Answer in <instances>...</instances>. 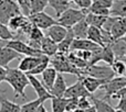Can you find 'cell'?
<instances>
[{"instance_id":"obj_43","label":"cell","mask_w":126,"mask_h":112,"mask_svg":"<svg viewBox=\"0 0 126 112\" xmlns=\"http://www.w3.org/2000/svg\"><path fill=\"white\" fill-rule=\"evenodd\" d=\"M6 76H7V68L0 66V84L6 80Z\"/></svg>"},{"instance_id":"obj_25","label":"cell","mask_w":126,"mask_h":112,"mask_svg":"<svg viewBox=\"0 0 126 112\" xmlns=\"http://www.w3.org/2000/svg\"><path fill=\"white\" fill-rule=\"evenodd\" d=\"M110 11L113 17L126 18V0H114Z\"/></svg>"},{"instance_id":"obj_14","label":"cell","mask_w":126,"mask_h":112,"mask_svg":"<svg viewBox=\"0 0 126 112\" xmlns=\"http://www.w3.org/2000/svg\"><path fill=\"white\" fill-rule=\"evenodd\" d=\"M98 47H101L98 44L94 43L93 41H91L89 39H74L73 43L71 45V51L84 50V51H91V52H93V51H95Z\"/></svg>"},{"instance_id":"obj_13","label":"cell","mask_w":126,"mask_h":112,"mask_svg":"<svg viewBox=\"0 0 126 112\" xmlns=\"http://www.w3.org/2000/svg\"><path fill=\"white\" fill-rule=\"evenodd\" d=\"M67 30H69V29H66L65 26H63V25H61V24H59V23H57V24H54V25L50 26V28L48 29L47 36L50 37L52 41H54L55 43L59 44L60 42H61L62 40L66 36Z\"/></svg>"},{"instance_id":"obj_35","label":"cell","mask_w":126,"mask_h":112,"mask_svg":"<svg viewBox=\"0 0 126 112\" xmlns=\"http://www.w3.org/2000/svg\"><path fill=\"white\" fill-rule=\"evenodd\" d=\"M49 6L48 0H31V13H37L44 11Z\"/></svg>"},{"instance_id":"obj_10","label":"cell","mask_w":126,"mask_h":112,"mask_svg":"<svg viewBox=\"0 0 126 112\" xmlns=\"http://www.w3.org/2000/svg\"><path fill=\"white\" fill-rule=\"evenodd\" d=\"M91 96L92 95L84 87V85H83L82 80L80 78H79V80L75 84L67 87L64 93L65 98H81V97H91Z\"/></svg>"},{"instance_id":"obj_27","label":"cell","mask_w":126,"mask_h":112,"mask_svg":"<svg viewBox=\"0 0 126 112\" xmlns=\"http://www.w3.org/2000/svg\"><path fill=\"white\" fill-rule=\"evenodd\" d=\"M87 39L93 41L94 43L98 44L100 46H104V44H103V37H102V29L101 28L90 25L89 31H87Z\"/></svg>"},{"instance_id":"obj_47","label":"cell","mask_w":126,"mask_h":112,"mask_svg":"<svg viewBox=\"0 0 126 112\" xmlns=\"http://www.w3.org/2000/svg\"><path fill=\"white\" fill-rule=\"evenodd\" d=\"M122 39H123V40H124V41L126 42V34H125V35H124V36H123V37H122Z\"/></svg>"},{"instance_id":"obj_4","label":"cell","mask_w":126,"mask_h":112,"mask_svg":"<svg viewBox=\"0 0 126 112\" xmlns=\"http://www.w3.org/2000/svg\"><path fill=\"white\" fill-rule=\"evenodd\" d=\"M82 71V76H92V77H96L100 79L110 80L113 77H115L112 66L107 65V66H98V65H89L84 69H81Z\"/></svg>"},{"instance_id":"obj_48","label":"cell","mask_w":126,"mask_h":112,"mask_svg":"<svg viewBox=\"0 0 126 112\" xmlns=\"http://www.w3.org/2000/svg\"><path fill=\"white\" fill-rule=\"evenodd\" d=\"M115 112H124V111H122V110H117V109H116V111Z\"/></svg>"},{"instance_id":"obj_32","label":"cell","mask_w":126,"mask_h":112,"mask_svg":"<svg viewBox=\"0 0 126 112\" xmlns=\"http://www.w3.org/2000/svg\"><path fill=\"white\" fill-rule=\"evenodd\" d=\"M41 103H44V101L39 99V98L35 100H32V101H29L27 103L22 104L21 108H20V112H35L37 108Z\"/></svg>"},{"instance_id":"obj_39","label":"cell","mask_w":126,"mask_h":112,"mask_svg":"<svg viewBox=\"0 0 126 112\" xmlns=\"http://www.w3.org/2000/svg\"><path fill=\"white\" fill-rule=\"evenodd\" d=\"M92 106V100H91V97H81L79 98V103H78V107L80 109H85L90 108Z\"/></svg>"},{"instance_id":"obj_36","label":"cell","mask_w":126,"mask_h":112,"mask_svg":"<svg viewBox=\"0 0 126 112\" xmlns=\"http://www.w3.org/2000/svg\"><path fill=\"white\" fill-rule=\"evenodd\" d=\"M29 37L30 41H34V42H42L44 35L42 33V30L39 28H37L35 25H33V28L31 29V31L29 32V34L27 35Z\"/></svg>"},{"instance_id":"obj_31","label":"cell","mask_w":126,"mask_h":112,"mask_svg":"<svg viewBox=\"0 0 126 112\" xmlns=\"http://www.w3.org/2000/svg\"><path fill=\"white\" fill-rule=\"evenodd\" d=\"M115 76H125L126 75V60L123 59H115V62L112 65Z\"/></svg>"},{"instance_id":"obj_45","label":"cell","mask_w":126,"mask_h":112,"mask_svg":"<svg viewBox=\"0 0 126 112\" xmlns=\"http://www.w3.org/2000/svg\"><path fill=\"white\" fill-rule=\"evenodd\" d=\"M84 112H96V109H95V107H94V104H92L90 108L85 109Z\"/></svg>"},{"instance_id":"obj_22","label":"cell","mask_w":126,"mask_h":112,"mask_svg":"<svg viewBox=\"0 0 126 112\" xmlns=\"http://www.w3.org/2000/svg\"><path fill=\"white\" fill-rule=\"evenodd\" d=\"M111 47L114 52L116 59H123L126 54V42L123 39L114 40L111 44Z\"/></svg>"},{"instance_id":"obj_50","label":"cell","mask_w":126,"mask_h":112,"mask_svg":"<svg viewBox=\"0 0 126 112\" xmlns=\"http://www.w3.org/2000/svg\"><path fill=\"white\" fill-rule=\"evenodd\" d=\"M0 42H1V40H0Z\"/></svg>"},{"instance_id":"obj_44","label":"cell","mask_w":126,"mask_h":112,"mask_svg":"<svg viewBox=\"0 0 126 112\" xmlns=\"http://www.w3.org/2000/svg\"><path fill=\"white\" fill-rule=\"evenodd\" d=\"M35 112H48L46 109V107L43 106V103H41L39 107L37 108V110H35Z\"/></svg>"},{"instance_id":"obj_38","label":"cell","mask_w":126,"mask_h":112,"mask_svg":"<svg viewBox=\"0 0 126 112\" xmlns=\"http://www.w3.org/2000/svg\"><path fill=\"white\" fill-rule=\"evenodd\" d=\"M79 103V98H67L66 107H65V112H72L74 111L78 107Z\"/></svg>"},{"instance_id":"obj_2","label":"cell","mask_w":126,"mask_h":112,"mask_svg":"<svg viewBox=\"0 0 126 112\" xmlns=\"http://www.w3.org/2000/svg\"><path fill=\"white\" fill-rule=\"evenodd\" d=\"M87 14V11H84L82 9H74L69 8L58 18V22L59 24L65 26L66 29H71L73 25H75L79 21L84 19Z\"/></svg>"},{"instance_id":"obj_18","label":"cell","mask_w":126,"mask_h":112,"mask_svg":"<svg viewBox=\"0 0 126 112\" xmlns=\"http://www.w3.org/2000/svg\"><path fill=\"white\" fill-rule=\"evenodd\" d=\"M74 39H75V35H74L72 29L67 30V34L64 39L58 44V53H61V54L67 55L71 52V45L73 43Z\"/></svg>"},{"instance_id":"obj_40","label":"cell","mask_w":126,"mask_h":112,"mask_svg":"<svg viewBox=\"0 0 126 112\" xmlns=\"http://www.w3.org/2000/svg\"><path fill=\"white\" fill-rule=\"evenodd\" d=\"M93 1L96 2L97 4H100V6H102V7H104V8H107V9L111 10L114 0H93Z\"/></svg>"},{"instance_id":"obj_26","label":"cell","mask_w":126,"mask_h":112,"mask_svg":"<svg viewBox=\"0 0 126 112\" xmlns=\"http://www.w3.org/2000/svg\"><path fill=\"white\" fill-rule=\"evenodd\" d=\"M91 100L92 103L94 104L96 109V112H115L116 109H114L106 100L104 99H98V98H95L93 96H91Z\"/></svg>"},{"instance_id":"obj_7","label":"cell","mask_w":126,"mask_h":112,"mask_svg":"<svg viewBox=\"0 0 126 112\" xmlns=\"http://www.w3.org/2000/svg\"><path fill=\"white\" fill-rule=\"evenodd\" d=\"M28 18L33 25H35L37 28L41 29V30H48L50 26L59 23L58 20H55L54 18L49 15L48 13H46L44 11L37 12V13H31Z\"/></svg>"},{"instance_id":"obj_6","label":"cell","mask_w":126,"mask_h":112,"mask_svg":"<svg viewBox=\"0 0 126 112\" xmlns=\"http://www.w3.org/2000/svg\"><path fill=\"white\" fill-rule=\"evenodd\" d=\"M6 45L13 48L16 52H18L19 54H21L23 56H42V55H44L41 50L33 48L32 46H30L28 43H24V42L20 41V40H17V39L7 41Z\"/></svg>"},{"instance_id":"obj_37","label":"cell","mask_w":126,"mask_h":112,"mask_svg":"<svg viewBox=\"0 0 126 112\" xmlns=\"http://www.w3.org/2000/svg\"><path fill=\"white\" fill-rule=\"evenodd\" d=\"M20 7L21 13L27 17L31 14V0H17Z\"/></svg>"},{"instance_id":"obj_49","label":"cell","mask_w":126,"mask_h":112,"mask_svg":"<svg viewBox=\"0 0 126 112\" xmlns=\"http://www.w3.org/2000/svg\"><path fill=\"white\" fill-rule=\"evenodd\" d=\"M124 58H125V59H126V54H125V57H124Z\"/></svg>"},{"instance_id":"obj_8","label":"cell","mask_w":126,"mask_h":112,"mask_svg":"<svg viewBox=\"0 0 126 112\" xmlns=\"http://www.w3.org/2000/svg\"><path fill=\"white\" fill-rule=\"evenodd\" d=\"M28 75V74H27ZM29 77V81H30V85L33 89H34L35 93H37L38 98L43 101H47L48 99H52L53 96L50 93V91L47 89V87L43 85V82L41 80H39L34 75H28Z\"/></svg>"},{"instance_id":"obj_29","label":"cell","mask_w":126,"mask_h":112,"mask_svg":"<svg viewBox=\"0 0 126 112\" xmlns=\"http://www.w3.org/2000/svg\"><path fill=\"white\" fill-rule=\"evenodd\" d=\"M67 98L65 97H52L51 99V108L52 112H65Z\"/></svg>"},{"instance_id":"obj_51","label":"cell","mask_w":126,"mask_h":112,"mask_svg":"<svg viewBox=\"0 0 126 112\" xmlns=\"http://www.w3.org/2000/svg\"><path fill=\"white\" fill-rule=\"evenodd\" d=\"M125 77H126V75H125Z\"/></svg>"},{"instance_id":"obj_5","label":"cell","mask_w":126,"mask_h":112,"mask_svg":"<svg viewBox=\"0 0 126 112\" xmlns=\"http://www.w3.org/2000/svg\"><path fill=\"white\" fill-rule=\"evenodd\" d=\"M124 87H126V77L125 76H115L112 79L107 80L101 88L104 89L105 91V96L103 99L107 100L111 99L116 92L123 89Z\"/></svg>"},{"instance_id":"obj_28","label":"cell","mask_w":126,"mask_h":112,"mask_svg":"<svg viewBox=\"0 0 126 112\" xmlns=\"http://www.w3.org/2000/svg\"><path fill=\"white\" fill-rule=\"evenodd\" d=\"M107 17L105 15H100V14H95L92 12H87L85 20L89 23V25H93V26H97V28H103L105 21H106Z\"/></svg>"},{"instance_id":"obj_34","label":"cell","mask_w":126,"mask_h":112,"mask_svg":"<svg viewBox=\"0 0 126 112\" xmlns=\"http://www.w3.org/2000/svg\"><path fill=\"white\" fill-rule=\"evenodd\" d=\"M50 62H51V57H49V56H46V57L43 58V60H42V62L40 63V64L38 65V66L35 67L33 70H31L30 73L28 74V75H34V76L35 75H41V74L43 73V71L49 67V65H50Z\"/></svg>"},{"instance_id":"obj_19","label":"cell","mask_w":126,"mask_h":112,"mask_svg":"<svg viewBox=\"0 0 126 112\" xmlns=\"http://www.w3.org/2000/svg\"><path fill=\"white\" fill-rule=\"evenodd\" d=\"M58 74H59V73H58L57 69H55L53 66L52 67L49 66L48 68H47L46 70L41 74L42 82H43V85L47 87V89H48V90H50V89L52 88L53 84H54L55 79H57Z\"/></svg>"},{"instance_id":"obj_24","label":"cell","mask_w":126,"mask_h":112,"mask_svg":"<svg viewBox=\"0 0 126 112\" xmlns=\"http://www.w3.org/2000/svg\"><path fill=\"white\" fill-rule=\"evenodd\" d=\"M70 1L71 0H48L49 6L55 11L57 18H59L66 9L70 8Z\"/></svg>"},{"instance_id":"obj_21","label":"cell","mask_w":126,"mask_h":112,"mask_svg":"<svg viewBox=\"0 0 126 112\" xmlns=\"http://www.w3.org/2000/svg\"><path fill=\"white\" fill-rule=\"evenodd\" d=\"M89 23L86 22V20L82 19L81 21H79L75 25L72 26V31H73L75 39H87V31H89Z\"/></svg>"},{"instance_id":"obj_12","label":"cell","mask_w":126,"mask_h":112,"mask_svg":"<svg viewBox=\"0 0 126 112\" xmlns=\"http://www.w3.org/2000/svg\"><path fill=\"white\" fill-rule=\"evenodd\" d=\"M79 78L82 80L84 87L87 89V91L91 95H93L97 89H100L107 81V80L100 79V78H96V77H92V76H81Z\"/></svg>"},{"instance_id":"obj_9","label":"cell","mask_w":126,"mask_h":112,"mask_svg":"<svg viewBox=\"0 0 126 112\" xmlns=\"http://www.w3.org/2000/svg\"><path fill=\"white\" fill-rule=\"evenodd\" d=\"M47 55H42V56H23V57L20 58L19 65H18V68L20 70L24 71L26 74H29L31 70L35 68L43 60V58Z\"/></svg>"},{"instance_id":"obj_17","label":"cell","mask_w":126,"mask_h":112,"mask_svg":"<svg viewBox=\"0 0 126 112\" xmlns=\"http://www.w3.org/2000/svg\"><path fill=\"white\" fill-rule=\"evenodd\" d=\"M111 34L114 40L122 39L126 34V18H118L111 29Z\"/></svg>"},{"instance_id":"obj_11","label":"cell","mask_w":126,"mask_h":112,"mask_svg":"<svg viewBox=\"0 0 126 112\" xmlns=\"http://www.w3.org/2000/svg\"><path fill=\"white\" fill-rule=\"evenodd\" d=\"M22 57L21 54L16 52L13 48L9 47L7 45L0 46V66L8 68L9 64L12 62L13 59H20Z\"/></svg>"},{"instance_id":"obj_16","label":"cell","mask_w":126,"mask_h":112,"mask_svg":"<svg viewBox=\"0 0 126 112\" xmlns=\"http://www.w3.org/2000/svg\"><path fill=\"white\" fill-rule=\"evenodd\" d=\"M29 22H30L29 18L21 13V14H18V15H16V17H13L12 19H10V21H9V23H8V26L11 31H16V32L20 33Z\"/></svg>"},{"instance_id":"obj_1","label":"cell","mask_w":126,"mask_h":112,"mask_svg":"<svg viewBox=\"0 0 126 112\" xmlns=\"http://www.w3.org/2000/svg\"><path fill=\"white\" fill-rule=\"evenodd\" d=\"M4 81L8 82L11 86V88L13 89L16 98L22 97L23 99H28L24 90H26L27 86L30 85V81H29L28 75L24 71L20 70L19 68H10V67H8Z\"/></svg>"},{"instance_id":"obj_41","label":"cell","mask_w":126,"mask_h":112,"mask_svg":"<svg viewBox=\"0 0 126 112\" xmlns=\"http://www.w3.org/2000/svg\"><path fill=\"white\" fill-rule=\"evenodd\" d=\"M121 98H124L126 99V87H124L123 89H121L118 92H116L111 99H121Z\"/></svg>"},{"instance_id":"obj_30","label":"cell","mask_w":126,"mask_h":112,"mask_svg":"<svg viewBox=\"0 0 126 112\" xmlns=\"http://www.w3.org/2000/svg\"><path fill=\"white\" fill-rule=\"evenodd\" d=\"M115 55H114V52L112 50L111 45H105L102 47V57H101V60L105 62L107 65L112 66L113 63L115 62Z\"/></svg>"},{"instance_id":"obj_33","label":"cell","mask_w":126,"mask_h":112,"mask_svg":"<svg viewBox=\"0 0 126 112\" xmlns=\"http://www.w3.org/2000/svg\"><path fill=\"white\" fill-rule=\"evenodd\" d=\"M16 39L12 31L9 29L8 24H4L0 22V40L1 41H10V40Z\"/></svg>"},{"instance_id":"obj_3","label":"cell","mask_w":126,"mask_h":112,"mask_svg":"<svg viewBox=\"0 0 126 112\" xmlns=\"http://www.w3.org/2000/svg\"><path fill=\"white\" fill-rule=\"evenodd\" d=\"M21 14L17 0H0V22L8 24L10 19Z\"/></svg>"},{"instance_id":"obj_20","label":"cell","mask_w":126,"mask_h":112,"mask_svg":"<svg viewBox=\"0 0 126 112\" xmlns=\"http://www.w3.org/2000/svg\"><path fill=\"white\" fill-rule=\"evenodd\" d=\"M41 51L44 55L49 57H53L58 53V43L50 39V37H43L41 42Z\"/></svg>"},{"instance_id":"obj_15","label":"cell","mask_w":126,"mask_h":112,"mask_svg":"<svg viewBox=\"0 0 126 112\" xmlns=\"http://www.w3.org/2000/svg\"><path fill=\"white\" fill-rule=\"evenodd\" d=\"M66 88H67L66 81H65L62 74L59 73L57 76V79H55L54 84H53V86H52V88L49 91H50V93L53 97H64Z\"/></svg>"},{"instance_id":"obj_42","label":"cell","mask_w":126,"mask_h":112,"mask_svg":"<svg viewBox=\"0 0 126 112\" xmlns=\"http://www.w3.org/2000/svg\"><path fill=\"white\" fill-rule=\"evenodd\" d=\"M116 109L126 112V99H124V98L118 99V103H117V106H116Z\"/></svg>"},{"instance_id":"obj_46","label":"cell","mask_w":126,"mask_h":112,"mask_svg":"<svg viewBox=\"0 0 126 112\" xmlns=\"http://www.w3.org/2000/svg\"><path fill=\"white\" fill-rule=\"evenodd\" d=\"M72 112H84V110L83 109H80V108H76L74 111H72Z\"/></svg>"},{"instance_id":"obj_23","label":"cell","mask_w":126,"mask_h":112,"mask_svg":"<svg viewBox=\"0 0 126 112\" xmlns=\"http://www.w3.org/2000/svg\"><path fill=\"white\" fill-rule=\"evenodd\" d=\"M20 104L10 101L0 93V112H20Z\"/></svg>"}]
</instances>
